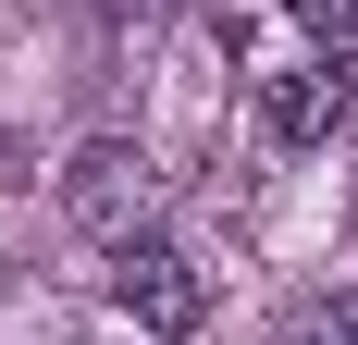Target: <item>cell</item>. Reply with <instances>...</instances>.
I'll return each instance as SVG.
<instances>
[{
	"label": "cell",
	"mask_w": 358,
	"mask_h": 345,
	"mask_svg": "<svg viewBox=\"0 0 358 345\" xmlns=\"http://www.w3.org/2000/svg\"><path fill=\"white\" fill-rule=\"evenodd\" d=\"M62 222L99 235V247H136L148 222H161V161H148L136 136H87L62 161Z\"/></svg>",
	"instance_id": "1"
},
{
	"label": "cell",
	"mask_w": 358,
	"mask_h": 345,
	"mask_svg": "<svg viewBox=\"0 0 358 345\" xmlns=\"http://www.w3.org/2000/svg\"><path fill=\"white\" fill-rule=\"evenodd\" d=\"M111 309L136 321V333H198L210 321V272L173 235H136V247H111Z\"/></svg>",
	"instance_id": "2"
},
{
	"label": "cell",
	"mask_w": 358,
	"mask_h": 345,
	"mask_svg": "<svg viewBox=\"0 0 358 345\" xmlns=\"http://www.w3.org/2000/svg\"><path fill=\"white\" fill-rule=\"evenodd\" d=\"M346 111H358V74L334 62H285V74H259V136L272 148H334L346 136Z\"/></svg>",
	"instance_id": "3"
},
{
	"label": "cell",
	"mask_w": 358,
	"mask_h": 345,
	"mask_svg": "<svg viewBox=\"0 0 358 345\" xmlns=\"http://www.w3.org/2000/svg\"><path fill=\"white\" fill-rule=\"evenodd\" d=\"M285 345H358V296H309L285 321Z\"/></svg>",
	"instance_id": "4"
},
{
	"label": "cell",
	"mask_w": 358,
	"mask_h": 345,
	"mask_svg": "<svg viewBox=\"0 0 358 345\" xmlns=\"http://www.w3.org/2000/svg\"><path fill=\"white\" fill-rule=\"evenodd\" d=\"M285 13H296V25H309V37H322L334 62H346V50H358V0H285Z\"/></svg>",
	"instance_id": "5"
}]
</instances>
